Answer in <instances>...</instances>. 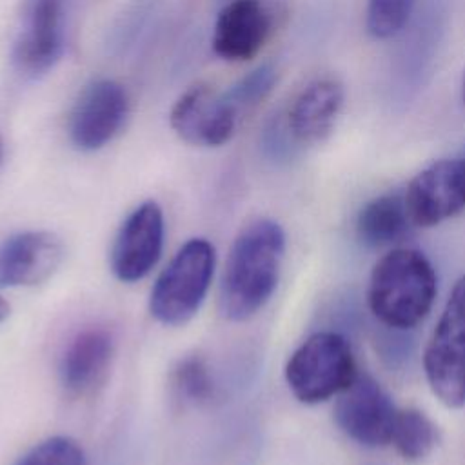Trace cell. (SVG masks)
Segmentation results:
<instances>
[{"instance_id": "26", "label": "cell", "mask_w": 465, "mask_h": 465, "mask_svg": "<svg viewBox=\"0 0 465 465\" xmlns=\"http://www.w3.org/2000/svg\"><path fill=\"white\" fill-rule=\"evenodd\" d=\"M463 160H465V158H463Z\"/></svg>"}, {"instance_id": "3", "label": "cell", "mask_w": 465, "mask_h": 465, "mask_svg": "<svg viewBox=\"0 0 465 465\" xmlns=\"http://www.w3.org/2000/svg\"><path fill=\"white\" fill-rule=\"evenodd\" d=\"M447 25V2L429 0L400 33L401 40L392 54L387 94L391 105L405 109L430 80Z\"/></svg>"}, {"instance_id": "23", "label": "cell", "mask_w": 465, "mask_h": 465, "mask_svg": "<svg viewBox=\"0 0 465 465\" xmlns=\"http://www.w3.org/2000/svg\"><path fill=\"white\" fill-rule=\"evenodd\" d=\"M9 311H11L9 303L0 296V322H4L9 316Z\"/></svg>"}, {"instance_id": "11", "label": "cell", "mask_w": 465, "mask_h": 465, "mask_svg": "<svg viewBox=\"0 0 465 465\" xmlns=\"http://www.w3.org/2000/svg\"><path fill=\"white\" fill-rule=\"evenodd\" d=\"M240 114L225 94L207 85L187 89L171 109L173 129L189 143L218 147L231 140Z\"/></svg>"}, {"instance_id": "15", "label": "cell", "mask_w": 465, "mask_h": 465, "mask_svg": "<svg viewBox=\"0 0 465 465\" xmlns=\"http://www.w3.org/2000/svg\"><path fill=\"white\" fill-rule=\"evenodd\" d=\"M269 31L271 18L260 0H229L214 24L213 49L223 60H251L263 47Z\"/></svg>"}, {"instance_id": "5", "label": "cell", "mask_w": 465, "mask_h": 465, "mask_svg": "<svg viewBox=\"0 0 465 465\" xmlns=\"http://www.w3.org/2000/svg\"><path fill=\"white\" fill-rule=\"evenodd\" d=\"M214 262V247L205 238H193L183 243L151 291V314L163 325L189 322L209 291Z\"/></svg>"}, {"instance_id": "7", "label": "cell", "mask_w": 465, "mask_h": 465, "mask_svg": "<svg viewBox=\"0 0 465 465\" xmlns=\"http://www.w3.org/2000/svg\"><path fill=\"white\" fill-rule=\"evenodd\" d=\"M398 409L383 387L367 372L338 394L334 421L340 430L361 447L378 449L391 443Z\"/></svg>"}, {"instance_id": "9", "label": "cell", "mask_w": 465, "mask_h": 465, "mask_svg": "<svg viewBox=\"0 0 465 465\" xmlns=\"http://www.w3.org/2000/svg\"><path fill=\"white\" fill-rule=\"evenodd\" d=\"M129 114L125 89L109 78L93 80L80 93L69 118V136L76 149L96 151L124 127Z\"/></svg>"}, {"instance_id": "20", "label": "cell", "mask_w": 465, "mask_h": 465, "mask_svg": "<svg viewBox=\"0 0 465 465\" xmlns=\"http://www.w3.org/2000/svg\"><path fill=\"white\" fill-rule=\"evenodd\" d=\"M276 82H278V69L272 64H263L252 69L251 73H247L243 78H240L223 94L242 116L251 109H254L262 100H265L267 94L274 89Z\"/></svg>"}, {"instance_id": "13", "label": "cell", "mask_w": 465, "mask_h": 465, "mask_svg": "<svg viewBox=\"0 0 465 465\" xmlns=\"http://www.w3.org/2000/svg\"><path fill=\"white\" fill-rule=\"evenodd\" d=\"M62 258L64 243L54 232H18L0 245V285H38L58 269Z\"/></svg>"}, {"instance_id": "22", "label": "cell", "mask_w": 465, "mask_h": 465, "mask_svg": "<svg viewBox=\"0 0 465 465\" xmlns=\"http://www.w3.org/2000/svg\"><path fill=\"white\" fill-rule=\"evenodd\" d=\"M16 465H85V454L76 440L53 436L25 452Z\"/></svg>"}, {"instance_id": "14", "label": "cell", "mask_w": 465, "mask_h": 465, "mask_svg": "<svg viewBox=\"0 0 465 465\" xmlns=\"http://www.w3.org/2000/svg\"><path fill=\"white\" fill-rule=\"evenodd\" d=\"M341 105V84L334 78H318L303 87L282 114L283 125L298 147L323 142L331 134Z\"/></svg>"}, {"instance_id": "2", "label": "cell", "mask_w": 465, "mask_h": 465, "mask_svg": "<svg viewBox=\"0 0 465 465\" xmlns=\"http://www.w3.org/2000/svg\"><path fill=\"white\" fill-rule=\"evenodd\" d=\"M436 298V272L416 249H392L372 267L367 289L371 312L387 327L409 331L429 314Z\"/></svg>"}, {"instance_id": "12", "label": "cell", "mask_w": 465, "mask_h": 465, "mask_svg": "<svg viewBox=\"0 0 465 465\" xmlns=\"http://www.w3.org/2000/svg\"><path fill=\"white\" fill-rule=\"evenodd\" d=\"M64 49V0H29L20 36L15 44V64L27 76L47 73Z\"/></svg>"}, {"instance_id": "6", "label": "cell", "mask_w": 465, "mask_h": 465, "mask_svg": "<svg viewBox=\"0 0 465 465\" xmlns=\"http://www.w3.org/2000/svg\"><path fill=\"white\" fill-rule=\"evenodd\" d=\"M423 367L434 396L445 407L465 405V276L449 292L425 347Z\"/></svg>"}, {"instance_id": "24", "label": "cell", "mask_w": 465, "mask_h": 465, "mask_svg": "<svg viewBox=\"0 0 465 465\" xmlns=\"http://www.w3.org/2000/svg\"><path fill=\"white\" fill-rule=\"evenodd\" d=\"M461 96H463V104H465V71H463V80H461Z\"/></svg>"}, {"instance_id": "1", "label": "cell", "mask_w": 465, "mask_h": 465, "mask_svg": "<svg viewBox=\"0 0 465 465\" xmlns=\"http://www.w3.org/2000/svg\"><path fill=\"white\" fill-rule=\"evenodd\" d=\"M285 252V232L271 218L247 223L232 242L220 283V311L225 318H252L272 296Z\"/></svg>"}, {"instance_id": "4", "label": "cell", "mask_w": 465, "mask_h": 465, "mask_svg": "<svg viewBox=\"0 0 465 465\" xmlns=\"http://www.w3.org/2000/svg\"><path fill=\"white\" fill-rule=\"evenodd\" d=\"M358 369L349 341L334 331L311 334L289 358L285 381L296 400L322 403L345 391Z\"/></svg>"}, {"instance_id": "25", "label": "cell", "mask_w": 465, "mask_h": 465, "mask_svg": "<svg viewBox=\"0 0 465 465\" xmlns=\"http://www.w3.org/2000/svg\"><path fill=\"white\" fill-rule=\"evenodd\" d=\"M2 160H4V142L0 138V163H2Z\"/></svg>"}, {"instance_id": "16", "label": "cell", "mask_w": 465, "mask_h": 465, "mask_svg": "<svg viewBox=\"0 0 465 465\" xmlns=\"http://www.w3.org/2000/svg\"><path fill=\"white\" fill-rule=\"evenodd\" d=\"M114 340L105 327H87L80 331L65 347L60 360V381L73 396L94 391L111 367Z\"/></svg>"}, {"instance_id": "17", "label": "cell", "mask_w": 465, "mask_h": 465, "mask_svg": "<svg viewBox=\"0 0 465 465\" xmlns=\"http://www.w3.org/2000/svg\"><path fill=\"white\" fill-rule=\"evenodd\" d=\"M412 227L401 193H387L369 200L356 216V234L367 247L398 243Z\"/></svg>"}, {"instance_id": "8", "label": "cell", "mask_w": 465, "mask_h": 465, "mask_svg": "<svg viewBox=\"0 0 465 465\" xmlns=\"http://www.w3.org/2000/svg\"><path fill=\"white\" fill-rule=\"evenodd\" d=\"M414 227H434L465 209V160L445 158L420 171L403 193Z\"/></svg>"}, {"instance_id": "10", "label": "cell", "mask_w": 465, "mask_h": 465, "mask_svg": "<svg viewBox=\"0 0 465 465\" xmlns=\"http://www.w3.org/2000/svg\"><path fill=\"white\" fill-rule=\"evenodd\" d=\"M163 213L149 200L122 223L111 247V271L120 282H138L158 263L163 249Z\"/></svg>"}, {"instance_id": "21", "label": "cell", "mask_w": 465, "mask_h": 465, "mask_svg": "<svg viewBox=\"0 0 465 465\" xmlns=\"http://www.w3.org/2000/svg\"><path fill=\"white\" fill-rule=\"evenodd\" d=\"M173 381L176 391L182 398L193 403H205L214 396V381L207 361L198 356L191 354L178 361L173 372Z\"/></svg>"}, {"instance_id": "19", "label": "cell", "mask_w": 465, "mask_h": 465, "mask_svg": "<svg viewBox=\"0 0 465 465\" xmlns=\"http://www.w3.org/2000/svg\"><path fill=\"white\" fill-rule=\"evenodd\" d=\"M416 0H367L365 27L376 40L398 36L412 20Z\"/></svg>"}, {"instance_id": "18", "label": "cell", "mask_w": 465, "mask_h": 465, "mask_svg": "<svg viewBox=\"0 0 465 465\" xmlns=\"http://www.w3.org/2000/svg\"><path fill=\"white\" fill-rule=\"evenodd\" d=\"M438 432L430 418L418 409H398L391 443L403 460L420 461L436 447Z\"/></svg>"}]
</instances>
